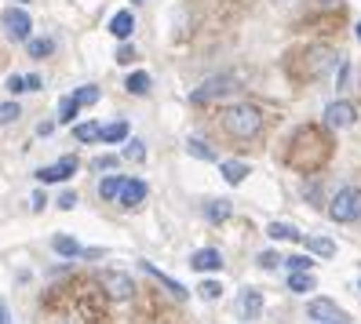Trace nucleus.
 I'll use <instances>...</instances> for the list:
<instances>
[{
	"instance_id": "9d476101",
	"label": "nucleus",
	"mask_w": 361,
	"mask_h": 324,
	"mask_svg": "<svg viewBox=\"0 0 361 324\" xmlns=\"http://www.w3.org/2000/svg\"><path fill=\"white\" fill-rule=\"evenodd\" d=\"M354 120H357V113H354L350 102H332L329 110H325V124L329 127H350Z\"/></svg>"
},
{
	"instance_id": "393cba45",
	"label": "nucleus",
	"mask_w": 361,
	"mask_h": 324,
	"mask_svg": "<svg viewBox=\"0 0 361 324\" xmlns=\"http://www.w3.org/2000/svg\"><path fill=\"white\" fill-rule=\"evenodd\" d=\"M99 132H102V124H92L88 120V124H77L73 127V139L77 142H99Z\"/></svg>"
},
{
	"instance_id": "f257e3e1",
	"label": "nucleus",
	"mask_w": 361,
	"mask_h": 324,
	"mask_svg": "<svg viewBox=\"0 0 361 324\" xmlns=\"http://www.w3.org/2000/svg\"><path fill=\"white\" fill-rule=\"evenodd\" d=\"M329 157V142L325 135H317V127H303V132H295L292 139V149H288V164L300 168V171H317Z\"/></svg>"
},
{
	"instance_id": "c756f323",
	"label": "nucleus",
	"mask_w": 361,
	"mask_h": 324,
	"mask_svg": "<svg viewBox=\"0 0 361 324\" xmlns=\"http://www.w3.org/2000/svg\"><path fill=\"white\" fill-rule=\"evenodd\" d=\"M124 157H128V161H142V157H146V146H142L139 139H128V146H124Z\"/></svg>"
},
{
	"instance_id": "6e6552de",
	"label": "nucleus",
	"mask_w": 361,
	"mask_h": 324,
	"mask_svg": "<svg viewBox=\"0 0 361 324\" xmlns=\"http://www.w3.org/2000/svg\"><path fill=\"white\" fill-rule=\"evenodd\" d=\"M238 317H245V320H256V317H263V292H256V288H245V292L238 295Z\"/></svg>"
},
{
	"instance_id": "423d86ee",
	"label": "nucleus",
	"mask_w": 361,
	"mask_h": 324,
	"mask_svg": "<svg viewBox=\"0 0 361 324\" xmlns=\"http://www.w3.org/2000/svg\"><path fill=\"white\" fill-rule=\"evenodd\" d=\"M142 201H146V182H142V179H121L117 204H121V208H139Z\"/></svg>"
},
{
	"instance_id": "a19ab883",
	"label": "nucleus",
	"mask_w": 361,
	"mask_h": 324,
	"mask_svg": "<svg viewBox=\"0 0 361 324\" xmlns=\"http://www.w3.org/2000/svg\"><path fill=\"white\" fill-rule=\"evenodd\" d=\"M357 40H361V23H357Z\"/></svg>"
},
{
	"instance_id": "2f4dec72",
	"label": "nucleus",
	"mask_w": 361,
	"mask_h": 324,
	"mask_svg": "<svg viewBox=\"0 0 361 324\" xmlns=\"http://www.w3.org/2000/svg\"><path fill=\"white\" fill-rule=\"evenodd\" d=\"M281 263H285V258H281L278 251H263V255H259V266H263V270H278Z\"/></svg>"
},
{
	"instance_id": "5701e85b",
	"label": "nucleus",
	"mask_w": 361,
	"mask_h": 324,
	"mask_svg": "<svg viewBox=\"0 0 361 324\" xmlns=\"http://www.w3.org/2000/svg\"><path fill=\"white\" fill-rule=\"evenodd\" d=\"M124 88H128L132 95H146V92H150V73H132L128 80H124Z\"/></svg>"
},
{
	"instance_id": "79ce46f5",
	"label": "nucleus",
	"mask_w": 361,
	"mask_h": 324,
	"mask_svg": "<svg viewBox=\"0 0 361 324\" xmlns=\"http://www.w3.org/2000/svg\"><path fill=\"white\" fill-rule=\"evenodd\" d=\"M18 4H30V0H18Z\"/></svg>"
},
{
	"instance_id": "7ed1b4c3",
	"label": "nucleus",
	"mask_w": 361,
	"mask_h": 324,
	"mask_svg": "<svg viewBox=\"0 0 361 324\" xmlns=\"http://www.w3.org/2000/svg\"><path fill=\"white\" fill-rule=\"evenodd\" d=\"M329 215L336 223H357L361 219V189L357 186L336 189V197L329 201Z\"/></svg>"
},
{
	"instance_id": "2eb2a0df",
	"label": "nucleus",
	"mask_w": 361,
	"mask_h": 324,
	"mask_svg": "<svg viewBox=\"0 0 361 324\" xmlns=\"http://www.w3.org/2000/svg\"><path fill=\"white\" fill-rule=\"evenodd\" d=\"M51 248L62 255V258H77V255H84V248L73 241V237H66V233H59V237H51Z\"/></svg>"
},
{
	"instance_id": "dca6fc26",
	"label": "nucleus",
	"mask_w": 361,
	"mask_h": 324,
	"mask_svg": "<svg viewBox=\"0 0 361 324\" xmlns=\"http://www.w3.org/2000/svg\"><path fill=\"white\" fill-rule=\"evenodd\" d=\"M267 233H270V241H303V233L288 223H270Z\"/></svg>"
},
{
	"instance_id": "c9c22d12",
	"label": "nucleus",
	"mask_w": 361,
	"mask_h": 324,
	"mask_svg": "<svg viewBox=\"0 0 361 324\" xmlns=\"http://www.w3.org/2000/svg\"><path fill=\"white\" fill-rule=\"evenodd\" d=\"M40 88H44V80H40L37 73H30L26 77V92H40Z\"/></svg>"
},
{
	"instance_id": "f8f14e48",
	"label": "nucleus",
	"mask_w": 361,
	"mask_h": 324,
	"mask_svg": "<svg viewBox=\"0 0 361 324\" xmlns=\"http://www.w3.org/2000/svg\"><path fill=\"white\" fill-rule=\"evenodd\" d=\"M307 317H314L317 324H329V320L339 317V306H336L332 299H314L310 306H307Z\"/></svg>"
},
{
	"instance_id": "7c9ffc66",
	"label": "nucleus",
	"mask_w": 361,
	"mask_h": 324,
	"mask_svg": "<svg viewBox=\"0 0 361 324\" xmlns=\"http://www.w3.org/2000/svg\"><path fill=\"white\" fill-rule=\"evenodd\" d=\"M285 263H288V270H314V258L310 255H288Z\"/></svg>"
},
{
	"instance_id": "20e7f679",
	"label": "nucleus",
	"mask_w": 361,
	"mask_h": 324,
	"mask_svg": "<svg viewBox=\"0 0 361 324\" xmlns=\"http://www.w3.org/2000/svg\"><path fill=\"white\" fill-rule=\"evenodd\" d=\"M241 84L233 80V77H212V80H204L201 88H194L190 92V102L194 106H201V102H216V99H223V95H230V92H238Z\"/></svg>"
},
{
	"instance_id": "cd10ccee",
	"label": "nucleus",
	"mask_w": 361,
	"mask_h": 324,
	"mask_svg": "<svg viewBox=\"0 0 361 324\" xmlns=\"http://www.w3.org/2000/svg\"><path fill=\"white\" fill-rule=\"evenodd\" d=\"M117 189H121V179H102L99 182V197L102 201H117Z\"/></svg>"
},
{
	"instance_id": "1a4fd4ad",
	"label": "nucleus",
	"mask_w": 361,
	"mask_h": 324,
	"mask_svg": "<svg viewBox=\"0 0 361 324\" xmlns=\"http://www.w3.org/2000/svg\"><path fill=\"white\" fill-rule=\"evenodd\" d=\"M102 285H106V295H110V299H132V277L128 273H102Z\"/></svg>"
},
{
	"instance_id": "f03ea898",
	"label": "nucleus",
	"mask_w": 361,
	"mask_h": 324,
	"mask_svg": "<svg viewBox=\"0 0 361 324\" xmlns=\"http://www.w3.org/2000/svg\"><path fill=\"white\" fill-rule=\"evenodd\" d=\"M223 132L233 135V139H256L263 132V113L256 110V106H248V102H238V106H226L223 110Z\"/></svg>"
},
{
	"instance_id": "b1692460",
	"label": "nucleus",
	"mask_w": 361,
	"mask_h": 324,
	"mask_svg": "<svg viewBox=\"0 0 361 324\" xmlns=\"http://www.w3.org/2000/svg\"><path fill=\"white\" fill-rule=\"evenodd\" d=\"M77 110H80V102H77L73 95H66V99L59 102V113H55V117H59V124H70V120L77 117Z\"/></svg>"
},
{
	"instance_id": "473e14b6",
	"label": "nucleus",
	"mask_w": 361,
	"mask_h": 324,
	"mask_svg": "<svg viewBox=\"0 0 361 324\" xmlns=\"http://www.w3.org/2000/svg\"><path fill=\"white\" fill-rule=\"evenodd\" d=\"M219 295H223L219 280H204V285H201V299H219Z\"/></svg>"
},
{
	"instance_id": "9b49d317",
	"label": "nucleus",
	"mask_w": 361,
	"mask_h": 324,
	"mask_svg": "<svg viewBox=\"0 0 361 324\" xmlns=\"http://www.w3.org/2000/svg\"><path fill=\"white\" fill-rule=\"evenodd\" d=\"M190 266H194L197 273H212V270H223V255L216 248H201L190 255Z\"/></svg>"
},
{
	"instance_id": "39448f33",
	"label": "nucleus",
	"mask_w": 361,
	"mask_h": 324,
	"mask_svg": "<svg viewBox=\"0 0 361 324\" xmlns=\"http://www.w3.org/2000/svg\"><path fill=\"white\" fill-rule=\"evenodd\" d=\"M0 23H4V33L11 40H30V33H33V23H30V15L23 8H4Z\"/></svg>"
},
{
	"instance_id": "6ab92c4d",
	"label": "nucleus",
	"mask_w": 361,
	"mask_h": 324,
	"mask_svg": "<svg viewBox=\"0 0 361 324\" xmlns=\"http://www.w3.org/2000/svg\"><path fill=\"white\" fill-rule=\"evenodd\" d=\"M303 244L314 255H322V258H332L336 255V241H329V237H303Z\"/></svg>"
},
{
	"instance_id": "f3484780",
	"label": "nucleus",
	"mask_w": 361,
	"mask_h": 324,
	"mask_svg": "<svg viewBox=\"0 0 361 324\" xmlns=\"http://www.w3.org/2000/svg\"><path fill=\"white\" fill-rule=\"evenodd\" d=\"M142 270H146V273H150V277H157V280H161V285H164L168 292H172L176 299H186V288L179 285V280H172V277H168V273H161V270H157V266H150V263H142Z\"/></svg>"
},
{
	"instance_id": "ddd939ff",
	"label": "nucleus",
	"mask_w": 361,
	"mask_h": 324,
	"mask_svg": "<svg viewBox=\"0 0 361 324\" xmlns=\"http://www.w3.org/2000/svg\"><path fill=\"white\" fill-rule=\"evenodd\" d=\"M99 142H128V120H110V124H102V132H99Z\"/></svg>"
},
{
	"instance_id": "f704fd0d",
	"label": "nucleus",
	"mask_w": 361,
	"mask_h": 324,
	"mask_svg": "<svg viewBox=\"0 0 361 324\" xmlns=\"http://www.w3.org/2000/svg\"><path fill=\"white\" fill-rule=\"evenodd\" d=\"M59 208H62V211L77 208V197H73V193H62V197H59Z\"/></svg>"
},
{
	"instance_id": "bb28decb",
	"label": "nucleus",
	"mask_w": 361,
	"mask_h": 324,
	"mask_svg": "<svg viewBox=\"0 0 361 324\" xmlns=\"http://www.w3.org/2000/svg\"><path fill=\"white\" fill-rule=\"evenodd\" d=\"M73 99H77L80 106H92V102H99V88H95V84H84V88L73 92Z\"/></svg>"
},
{
	"instance_id": "72a5a7b5",
	"label": "nucleus",
	"mask_w": 361,
	"mask_h": 324,
	"mask_svg": "<svg viewBox=\"0 0 361 324\" xmlns=\"http://www.w3.org/2000/svg\"><path fill=\"white\" fill-rule=\"evenodd\" d=\"M8 92H11V95L26 92V77H8Z\"/></svg>"
},
{
	"instance_id": "4468645a",
	"label": "nucleus",
	"mask_w": 361,
	"mask_h": 324,
	"mask_svg": "<svg viewBox=\"0 0 361 324\" xmlns=\"http://www.w3.org/2000/svg\"><path fill=\"white\" fill-rule=\"evenodd\" d=\"M132 30H135V15H132V11H117V15L110 18V33H114L117 40H128Z\"/></svg>"
},
{
	"instance_id": "a878e982",
	"label": "nucleus",
	"mask_w": 361,
	"mask_h": 324,
	"mask_svg": "<svg viewBox=\"0 0 361 324\" xmlns=\"http://www.w3.org/2000/svg\"><path fill=\"white\" fill-rule=\"evenodd\" d=\"M186 149H190V154H194L197 161H216V149L204 146L201 139H190V142H186Z\"/></svg>"
},
{
	"instance_id": "4c0bfd02",
	"label": "nucleus",
	"mask_w": 361,
	"mask_h": 324,
	"mask_svg": "<svg viewBox=\"0 0 361 324\" xmlns=\"http://www.w3.org/2000/svg\"><path fill=\"white\" fill-rule=\"evenodd\" d=\"M30 201H33V211H44V193H33Z\"/></svg>"
},
{
	"instance_id": "aec40b11",
	"label": "nucleus",
	"mask_w": 361,
	"mask_h": 324,
	"mask_svg": "<svg viewBox=\"0 0 361 324\" xmlns=\"http://www.w3.org/2000/svg\"><path fill=\"white\" fill-rule=\"evenodd\" d=\"M288 288H292L295 295H307V292L314 288V277H310V270H292V277H288Z\"/></svg>"
},
{
	"instance_id": "a211bd4d",
	"label": "nucleus",
	"mask_w": 361,
	"mask_h": 324,
	"mask_svg": "<svg viewBox=\"0 0 361 324\" xmlns=\"http://www.w3.org/2000/svg\"><path fill=\"white\" fill-rule=\"evenodd\" d=\"M223 179H226L230 186H241V182L248 179V164H241V161H226V164H223Z\"/></svg>"
},
{
	"instance_id": "58836bf2",
	"label": "nucleus",
	"mask_w": 361,
	"mask_h": 324,
	"mask_svg": "<svg viewBox=\"0 0 361 324\" xmlns=\"http://www.w3.org/2000/svg\"><path fill=\"white\" fill-rule=\"evenodd\" d=\"M114 164H117V157H99L95 161V168H114Z\"/></svg>"
},
{
	"instance_id": "ea45409f",
	"label": "nucleus",
	"mask_w": 361,
	"mask_h": 324,
	"mask_svg": "<svg viewBox=\"0 0 361 324\" xmlns=\"http://www.w3.org/2000/svg\"><path fill=\"white\" fill-rule=\"evenodd\" d=\"M0 324H11V320H8V306H4V302H0Z\"/></svg>"
},
{
	"instance_id": "412c9836",
	"label": "nucleus",
	"mask_w": 361,
	"mask_h": 324,
	"mask_svg": "<svg viewBox=\"0 0 361 324\" xmlns=\"http://www.w3.org/2000/svg\"><path fill=\"white\" fill-rule=\"evenodd\" d=\"M26 48H30V55H33V58H48V55L55 51L51 37H30V40H26Z\"/></svg>"
},
{
	"instance_id": "37998d69",
	"label": "nucleus",
	"mask_w": 361,
	"mask_h": 324,
	"mask_svg": "<svg viewBox=\"0 0 361 324\" xmlns=\"http://www.w3.org/2000/svg\"><path fill=\"white\" fill-rule=\"evenodd\" d=\"M132 4H142V0H132Z\"/></svg>"
},
{
	"instance_id": "c85d7f7f",
	"label": "nucleus",
	"mask_w": 361,
	"mask_h": 324,
	"mask_svg": "<svg viewBox=\"0 0 361 324\" xmlns=\"http://www.w3.org/2000/svg\"><path fill=\"white\" fill-rule=\"evenodd\" d=\"M18 113H23V106H18V102H0V124L18 120Z\"/></svg>"
},
{
	"instance_id": "4be33fe9",
	"label": "nucleus",
	"mask_w": 361,
	"mask_h": 324,
	"mask_svg": "<svg viewBox=\"0 0 361 324\" xmlns=\"http://www.w3.org/2000/svg\"><path fill=\"white\" fill-rule=\"evenodd\" d=\"M230 211H233V204H230V201H212V204H204L208 223H223V219H230Z\"/></svg>"
},
{
	"instance_id": "0eeeda50",
	"label": "nucleus",
	"mask_w": 361,
	"mask_h": 324,
	"mask_svg": "<svg viewBox=\"0 0 361 324\" xmlns=\"http://www.w3.org/2000/svg\"><path fill=\"white\" fill-rule=\"evenodd\" d=\"M73 171H77V161H73V157H62L59 164L40 168V171H37V179L44 182V186H48V182H66V179H73Z\"/></svg>"
},
{
	"instance_id": "e433bc0d",
	"label": "nucleus",
	"mask_w": 361,
	"mask_h": 324,
	"mask_svg": "<svg viewBox=\"0 0 361 324\" xmlns=\"http://www.w3.org/2000/svg\"><path fill=\"white\" fill-rule=\"evenodd\" d=\"M135 58V51L128 48V44H124V48H117V62H132Z\"/></svg>"
}]
</instances>
